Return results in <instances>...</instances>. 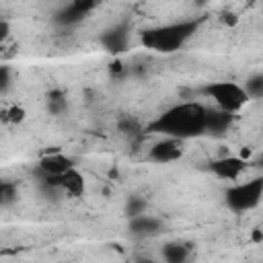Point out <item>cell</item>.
I'll return each instance as SVG.
<instances>
[{"label":"cell","mask_w":263,"mask_h":263,"mask_svg":"<svg viewBox=\"0 0 263 263\" xmlns=\"http://www.w3.org/2000/svg\"><path fill=\"white\" fill-rule=\"evenodd\" d=\"M8 35H10V27H8V21H6V18H2V21H0V41L4 43V41L8 39Z\"/></svg>","instance_id":"obj_21"},{"label":"cell","mask_w":263,"mask_h":263,"mask_svg":"<svg viewBox=\"0 0 263 263\" xmlns=\"http://www.w3.org/2000/svg\"><path fill=\"white\" fill-rule=\"evenodd\" d=\"M136 263H156V261H154V259H150V257H140Z\"/></svg>","instance_id":"obj_23"},{"label":"cell","mask_w":263,"mask_h":263,"mask_svg":"<svg viewBox=\"0 0 263 263\" xmlns=\"http://www.w3.org/2000/svg\"><path fill=\"white\" fill-rule=\"evenodd\" d=\"M249 162L240 156H222L210 162V173H214L218 179L224 181H242V175L247 173Z\"/></svg>","instance_id":"obj_6"},{"label":"cell","mask_w":263,"mask_h":263,"mask_svg":"<svg viewBox=\"0 0 263 263\" xmlns=\"http://www.w3.org/2000/svg\"><path fill=\"white\" fill-rule=\"evenodd\" d=\"M189 255H191L189 245H185L181 240H173V242H166L162 247V261L164 263H187Z\"/></svg>","instance_id":"obj_13"},{"label":"cell","mask_w":263,"mask_h":263,"mask_svg":"<svg viewBox=\"0 0 263 263\" xmlns=\"http://www.w3.org/2000/svg\"><path fill=\"white\" fill-rule=\"evenodd\" d=\"M10 76H12L10 68L8 66H0V90H2V95H6L8 88H10Z\"/></svg>","instance_id":"obj_18"},{"label":"cell","mask_w":263,"mask_h":263,"mask_svg":"<svg viewBox=\"0 0 263 263\" xmlns=\"http://www.w3.org/2000/svg\"><path fill=\"white\" fill-rule=\"evenodd\" d=\"M119 132L121 134H136L138 132V123L134 119H129V117H123L119 121Z\"/></svg>","instance_id":"obj_20"},{"label":"cell","mask_w":263,"mask_h":263,"mask_svg":"<svg viewBox=\"0 0 263 263\" xmlns=\"http://www.w3.org/2000/svg\"><path fill=\"white\" fill-rule=\"evenodd\" d=\"M247 95L251 99H261L263 97V72H257L253 76H249L245 82H242Z\"/></svg>","instance_id":"obj_15"},{"label":"cell","mask_w":263,"mask_h":263,"mask_svg":"<svg viewBox=\"0 0 263 263\" xmlns=\"http://www.w3.org/2000/svg\"><path fill=\"white\" fill-rule=\"evenodd\" d=\"M222 21H224L226 25H230V27H234V25L238 23V16H236L234 12H226V14L222 16Z\"/></svg>","instance_id":"obj_22"},{"label":"cell","mask_w":263,"mask_h":263,"mask_svg":"<svg viewBox=\"0 0 263 263\" xmlns=\"http://www.w3.org/2000/svg\"><path fill=\"white\" fill-rule=\"evenodd\" d=\"M261 199H263V177H253L249 181H236L224 193L226 205L236 214L255 210L261 203Z\"/></svg>","instance_id":"obj_4"},{"label":"cell","mask_w":263,"mask_h":263,"mask_svg":"<svg viewBox=\"0 0 263 263\" xmlns=\"http://www.w3.org/2000/svg\"><path fill=\"white\" fill-rule=\"evenodd\" d=\"M199 21L195 18H185V21H177V23H168L150 31L142 33V43L148 49H156L162 53H171L181 49L197 31Z\"/></svg>","instance_id":"obj_2"},{"label":"cell","mask_w":263,"mask_h":263,"mask_svg":"<svg viewBox=\"0 0 263 263\" xmlns=\"http://www.w3.org/2000/svg\"><path fill=\"white\" fill-rule=\"evenodd\" d=\"M97 4L95 2H86V0H74V2H68L66 6L60 8V12L53 16L58 25H64V27H70V25H78Z\"/></svg>","instance_id":"obj_9"},{"label":"cell","mask_w":263,"mask_h":263,"mask_svg":"<svg viewBox=\"0 0 263 263\" xmlns=\"http://www.w3.org/2000/svg\"><path fill=\"white\" fill-rule=\"evenodd\" d=\"M232 113L222 111V109H208V117H205V134H214V136H222L230 129L232 125Z\"/></svg>","instance_id":"obj_10"},{"label":"cell","mask_w":263,"mask_h":263,"mask_svg":"<svg viewBox=\"0 0 263 263\" xmlns=\"http://www.w3.org/2000/svg\"><path fill=\"white\" fill-rule=\"evenodd\" d=\"M160 228H162V222L156 216L142 214V216L129 218V230L136 236H150V234H156Z\"/></svg>","instance_id":"obj_12"},{"label":"cell","mask_w":263,"mask_h":263,"mask_svg":"<svg viewBox=\"0 0 263 263\" xmlns=\"http://www.w3.org/2000/svg\"><path fill=\"white\" fill-rule=\"evenodd\" d=\"M183 142L185 140H177V138H164V140H158L150 152H148V158L158 162V164H168V162H177L181 156H183Z\"/></svg>","instance_id":"obj_8"},{"label":"cell","mask_w":263,"mask_h":263,"mask_svg":"<svg viewBox=\"0 0 263 263\" xmlns=\"http://www.w3.org/2000/svg\"><path fill=\"white\" fill-rule=\"evenodd\" d=\"M25 115H27L25 107L14 103V105H10V107H4V111H2V121H4V123H21V121L25 119Z\"/></svg>","instance_id":"obj_16"},{"label":"cell","mask_w":263,"mask_h":263,"mask_svg":"<svg viewBox=\"0 0 263 263\" xmlns=\"http://www.w3.org/2000/svg\"><path fill=\"white\" fill-rule=\"evenodd\" d=\"M14 197H16V187L10 183H2V205L6 208Z\"/></svg>","instance_id":"obj_19"},{"label":"cell","mask_w":263,"mask_h":263,"mask_svg":"<svg viewBox=\"0 0 263 263\" xmlns=\"http://www.w3.org/2000/svg\"><path fill=\"white\" fill-rule=\"evenodd\" d=\"M43 183L47 187H53V189H60L66 197L70 199H78L84 195V189H86V181H84V175L74 166L70 171H66L64 175H60L58 179H43Z\"/></svg>","instance_id":"obj_5"},{"label":"cell","mask_w":263,"mask_h":263,"mask_svg":"<svg viewBox=\"0 0 263 263\" xmlns=\"http://www.w3.org/2000/svg\"><path fill=\"white\" fill-rule=\"evenodd\" d=\"M257 164H259V166H261V168H263V154H261V156H259V158H257Z\"/></svg>","instance_id":"obj_24"},{"label":"cell","mask_w":263,"mask_h":263,"mask_svg":"<svg viewBox=\"0 0 263 263\" xmlns=\"http://www.w3.org/2000/svg\"><path fill=\"white\" fill-rule=\"evenodd\" d=\"M101 43L111 53L125 51L127 49V43H129V31H127V27H113V29H109L101 37Z\"/></svg>","instance_id":"obj_11"},{"label":"cell","mask_w":263,"mask_h":263,"mask_svg":"<svg viewBox=\"0 0 263 263\" xmlns=\"http://www.w3.org/2000/svg\"><path fill=\"white\" fill-rule=\"evenodd\" d=\"M146 199H142V197H138V195H134V197H129L127 199V203H125V214L129 216V218H136V216H142V214H146Z\"/></svg>","instance_id":"obj_17"},{"label":"cell","mask_w":263,"mask_h":263,"mask_svg":"<svg viewBox=\"0 0 263 263\" xmlns=\"http://www.w3.org/2000/svg\"><path fill=\"white\" fill-rule=\"evenodd\" d=\"M205 117H208L205 105L197 101H187V103L168 107L148 125V129L162 134L164 138L187 140V138L205 134Z\"/></svg>","instance_id":"obj_1"},{"label":"cell","mask_w":263,"mask_h":263,"mask_svg":"<svg viewBox=\"0 0 263 263\" xmlns=\"http://www.w3.org/2000/svg\"><path fill=\"white\" fill-rule=\"evenodd\" d=\"M45 105H47V111H49L51 115H62V113H66V109H68L66 95H64L62 90H58V88L51 90V92L47 95Z\"/></svg>","instance_id":"obj_14"},{"label":"cell","mask_w":263,"mask_h":263,"mask_svg":"<svg viewBox=\"0 0 263 263\" xmlns=\"http://www.w3.org/2000/svg\"><path fill=\"white\" fill-rule=\"evenodd\" d=\"M214 105L216 109L228 111V113H238L249 101L251 97L247 95L245 86L240 82H230V80H218V82H210L203 86L201 90Z\"/></svg>","instance_id":"obj_3"},{"label":"cell","mask_w":263,"mask_h":263,"mask_svg":"<svg viewBox=\"0 0 263 263\" xmlns=\"http://www.w3.org/2000/svg\"><path fill=\"white\" fill-rule=\"evenodd\" d=\"M74 160L70 156H66L64 152H49V154H43L37 162V171L41 173L43 179H58L60 175H64L66 171L74 168Z\"/></svg>","instance_id":"obj_7"}]
</instances>
